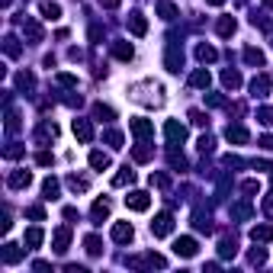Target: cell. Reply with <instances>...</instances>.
<instances>
[{
    "mask_svg": "<svg viewBox=\"0 0 273 273\" xmlns=\"http://www.w3.org/2000/svg\"><path fill=\"white\" fill-rule=\"evenodd\" d=\"M248 261H251V264H264V261H267V254H264L261 248H254V251H251V257H248Z\"/></svg>",
    "mask_w": 273,
    "mask_h": 273,
    "instance_id": "obj_50",
    "label": "cell"
},
{
    "mask_svg": "<svg viewBox=\"0 0 273 273\" xmlns=\"http://www.w3.org/2000/svg\"><path fill=\"white\" fill-rule=\"evenodd\" d=\"M100 3H103V6H106V10H116V6H119V3H122V0H100Z\"/></svg>",
    "mask_w": 273,
    "mask_h": 273,
    "instance_id": "obj_56",
    "label": "cell"
},
{
    "mask_svg": "<svg viewBox=\"0 0 273 273\" xmlns=\"http://www.w3.org/2000/svg\"><path fill=\"white\" fill-rule=\"evenodd\" d=\"M68 187H71L74 193H87V180H84V177H77V174L68 177Z\"/></svg>",
    "mask_w": 273,
    "mask_h": 273,
    "instance_id": "obj_31",
    "label": "cell"
},
{
    "mask_svg": "<svg viewBox=\"0 0 273 273\" xmlns=\"http://www.w3.org/2000/svg\"><path fill=\"white\" fill-rule=\"evenodd\" d=\"M49 138H58V126H55V122H42L39 132H36V141H39V145H45Z\"/></svg>",
    "mask_w": 273,
    "mask_h": 273,
    "instance_id": "obj_12",
    "label": "cell"
},
{
    "mask_svg": "<svg viewBox=\"0 0 273 273\" xmlns=\"http://www.w3.org/2000/svg\"><path fill=\"white\" fill-rule=\"evenodd\" d=\"M180 61H183V55L177 49H170L167 52V71H180Z\"/></svg>",
    "mask_w": 273,
    "mask_h": 273,
    "instance_id": "obj_34",
    "label": "cell"
},
{
    "mask_svg": "<svg viewBox=\"0 0 273 273\" xmlns=\"http://www.w3.org/2000/svg\"><path fill=\"white\" fill-rule=\"evenodd\" d=\"M241 190H244L248 196H254V193H261V183H257V180H244V183H241Z\"/></svg>",
    "mask_w": 273,
    "mask_h": 273,
    "instance_id": "obj_48",
    "label": "cell"
},
{
    "mask_svg": "<svg viewBox=\"0 0 273 273\" xmlns=\"http://www.w3.org/2000/svg\"><path fill=\"white\" fill-rule=\"evenodd\" d=\"M225 138L235 141V145H248V141H251V132H248L244 126H228V129H225Z\"/></svg>",
    "mask_w": 273,
    "mask_h": 273,
    "instance_id": "obj_7",
    "label": "cell"
},
{
    "mask_svg": "<svg viewBox=\"0 0 273 273\" xmlns=\"http://www.w3.org/2000/svg\"><path fill=\"white\" fill-rule=\"evenodd\" d=\"M209 106H225V97H218V93H209Z\"/></svg>",
    "mask_w": 273,
    "mask_h": 273,
    "instance_id": "obj_53",
    "label": "cell"
},
{
    "mask_svg": "<svg viewBox=\"0 0 273 273\" xmlns=\"http://www.w3.org/2000/svg\"><path fill=\"white\" fill-rule=\"evenodd\" d=\"M225 167H244V161L238 158V154H228V158H225Z\"/></svg>",
    "mask_w": 273,
    "mask_h": 273,
    "instance_id": "obj_52",
    "label": "cell"
},
{
    "mask_svg": "<svg viewBox=\"0 0 273 273\" xmlns=\"http://www.w3.org/2000/svg\"><path fill=\"white\" fill-rule=\"evenodd\" d=\"M16 84H19V90H29V87L36 84V77H32L29 71H23V74H19V77H16Z\"/></svg>",
    "mask_w": 273,
    "mask_h": 273,
    "instance_id": "obj_44",
    "label": "cell"
},
{
    "mask_svg": "<svg viewBox=\"0 0 273 273\" xmlns=\"http://www.w3.org/2000/svg\"><path fill=\"white\" fill-rule=\"evenodd\" d=\"M251 241H254V244L273 241V225H254V228H251Z\"/></svg>",
    "mask_w": 273,
    "mask_h": 273,
    "instance_id": "obj_10",
    "label": "cell"
},
{
    "mask_svg": "<svg viewBox=\"0 0 273 273\" xmlns=\"http://www.w3.org/2000/svg\"><path fill=\"white\" fill-rule=\"evenodd\" d=\"M23 261V248H16V244H6L3 248V264L6 267H13V264Z\"/></svg>",
    "mask_w": 273,
    "mask_h": 273,
    "instance_id": "obj_17",
    "label": "cell"
},
{
    "mask_svg": "<svg viewBox=\"0 0 273 273\" xmlns=\"http://www.w3.org/2000/svg\"><path fill=\"white\" fill-rule=\"evenodd\" d=\"M23 154H26V148L16 145V141H10V145L3 148V158H10V161H13V158H23Z\"/></svg>",
    "mask_w": 273,
    "mask_h": 273,
    "instance_id": "obj_32",
    "label": "cell"
},
{
    "mask_svg": "<svg viewBox=\"0 0 273 273\" xmlns=\"http://www.w3.org/2000/svg\"><path fill=\"white\" fill-rule=\"evenodd\" d=\"M26 215L36 218V222H42V218H45V209H42V206H29V209H26Z\"/></svg>",
    "mask_w": 273,
    "mask_h": 273,
    "instance_id": "obj_49",
    "label": "cell"
},
{
    "mask_svg": "<svg viewBox=\"0 0 273 273\" xmlns=\"http://www.w3.org/2000/svg\"><path fill=\"white\" fill-rule=\"evenodd\" d=\"M84 248H87V254H93V257L103 254V241H100L97 235H87V238H84Z\"/></svg>",
    "mask_w": 273,
    "mask_h": 273,
    "instance_id": "obj_23",
    "label": "cell"
},
{
    "mask_svg": "<svg viewBox=\"0 0 273 273\" xmlns=\"http://www.w3.org/2000/svg\"><path fill=\"white\" fill-rule=\"evenodd\" d=\"M132 180H135V170L129 167V164L119 167V174H113V187H126V183H132Z\"/></svg>",
    "mask_w": 273,
    "mask_h": 273,
    "instance_id": "obj_18",
    "label": "cell"
},
{
    "mask_svg": "<svg viewBox=\"0 0 273 273\" xmlns=\"http://www.w3.org/2000/svg\"><path fill=\"white\" fill-rule=\"evenodd\" d=\"M158 13H161V19H174V16H177V6L170 3V0H161V3H158Z\"/></svg>",
    "mask_w": 273,
    "mask_h": 273,
    "instance_id": "obj_30",
    "label": "cell"
},
{
    "mask_svg": "<svg viewBox=\"0 0 273 273\" xmlns=\"http://www.w3.org/2000/svg\"><path fill=\"white\" fill-rule=\"evenodd\" d=\"M196 251H200L196 238H177L174 241V254L177 257H196Z\"/></svg>",
    "mask_w": 273,
    "mask_h": 273,
    "instance_id": "obj_5",
    "label": "cell"
},
{
    "mask_svg": "<svg viewBox=\"0 0 273 273\" xmlns=\"http://www.w3.org/2000/svg\"><path fill=\"white\" fill-rule=\"evenodd\" d=\"M261 145H264V148H273V135H264V138H261Z\"/></svg>",
    "mask_w": 273,
    "mask_h": 273,
    "instance_id": "obj_57",
    "label": "cell"
},
{
    "mask_svg": "<svg viewBox=\"0 0 273 273\" xmlns=\"http://www.w3.org/2000/svg\"><path fill=\"white\" fill-rule=\"evenodd\" d=\"M264 212H267V215L273 218V193L267 196V200H264Z\"/></svg>",
    "mask_w": 273,
    "mask_h": 273,
    "instance_id": "obj_55",
    "label": "cell"
},
{
    "mask_svg": "<svg viewBox=\"0 0 273 273\" xmlns=\"http://www.w3.org/2000/svg\"><path fill=\"white\" fill-rule=\"evenodd\" d=\"M190 119H193V126H209V116L203 109H190Z\"/></svg>",
    "mask_w": 273,
    "mask_h": 273,
    "instance_id": "obj_43",
    "label": "cell"
},
{
    "mask_svg": "<svg viewBox=\"0 0 273 273\" xmlns=\"http://www.w3.org/2000/svg\"><path fill=\"white\" fill-rule=\"evenodd\" d=\"M222 84L228 87V90H235V87H241V74H238L235 68H225L222 71Z\"/></svg>",
    "mask_w": 273,
    "mask_h": 273,
    "instance_id": "obj_19",
    "label": "cell"
},
{
    "mask_svg": "<svg viewBox=\"0 0 273 273\" xmlns=\"http://www.w3.org/2000/svg\"><path fill=\"white\" fill-rule=\"evenodd\" d=\"M196 58H200V61H215L218 52L212 49V45H196Z\"/></svg>",
    "mask_w": 273,
    "mask_h": 273,
    "instance_id": "obj_28",
    "label": "cell"
},
{
    "mask_svg": "<svg viewBox=\"0 0 273 273\" xmlns=\"http://www.w3.org/2000/svg\"><path fill=\"white\" fill-rule=\"evenodd\" d=\"M113 55L119 61H132V55H135V49L129 42H113Z\"/></svg>",
    "mask_w": 273,
    "mask_h": 273,
    "instance_id": "obj_21",
    "label": "cell"
},
{
    "mask_svg": "<svg viewBox=\"0 0 273 273\" xmlns=\"http://www.w3.org/2000/svg\"><path fill=\"white\" fill-rule=\"evenodd\" d=\"M132 161H138V164H145V161H151V148H145V145H138V148H132Z\"/></svg>",
    "mask_w": 273,
    "mask_h": 273,
    "instance_id": "obj_35",
    "label": "cell"
},
{
    "mask_svg": "<svg viewBox=\"0 0 273 273\" xmlns=\"http://www.w3.org/2000/svg\"><path fill=\"white\" fill-rule=\"evenodd\" d=\"M126 206L132 209V212H145V209L151 206V196L141 193V190H135V193H129V196H126Z\"/></svg>",
    "mask_w": 273,
    "mask_h": 273,
    "instance_id": "obj_3",
    "label": "cell"
},
{
    "mask_svg": "<svg viewBox=\"0 0 273 273\" xmlns=\"http://www.w3.org/2000/svg\"><path fill=\"white\" fill-rule=\"evenodd\" d=\"M23 32L29 42H42V26L36 23V19H23Z\"/></svg>",
    "mask_w": 273,
    "mask_h": 273,
    "instance_id": "obj_13",
    "label": "cell"
},
{
    "mask_svg": "<svg viewBox=\"0 0 273 273\" xmlns=\"http://www.w3.org/2000/svg\"><path fill=\"white\" fill-rule=\"evenodd\" d=\"M3 49H6V55H10V58H16V55H19V42H16L13 36H6V39H3Z\"/></svg>",
    "mask_w": 273,
    "mask_h": 273,
    "instance_id": "obj_39",
    "label": "cell"
},
{
    "mask_svg": "<svg viewBox=\"0 0 273 273\" xmlns=\"http://www.w3.org/2000/svg\"><path fill=\"white\" fill-rule=\"evenodd\" d=\"M170 167H174V170H183V167H187V158H183V154H177V151H170Z\"/></svg>",
    "mask_w": 273,
    "mask_h": 273,
    "instance_id": "obj_46",
    "label": "cell"
},
{
    "mask_svg": "<svg viewBox=\"0 0 273 273\" xmlns=\"http://www.w3.org/2000/svg\"><path fill=\"white\" fill-rule=\"evenodd\" d=\"M106 215H109V200H97L93 203V218L100 222V218H106Z\"/></svg>",
    "mask_w": 273,
    "mask_h": 273,
    "instance_id": "obj_33",
    "label": "cell"
},
{
    "mask_svg": "<svg viewBox=\"0 0 273 273\" xmlns=\"http://www.w3.org/2000/svg\"><path fill=\"white\" fill-rule=\"evenodd\" d=\"M170 231H174V215H170V212H161V215L151 222V235H154V238H167Z\"/></svg>",
    "mask_w": 273,
    "mask_h": 273,
    "instance_id": "obj_2",
    "label": "cell"
},
{
    "mask_svg": "<svg viewBox=\"0 0 273 273\" xmlns=\"http://www.w3.org/2000/svg\"><path fill=\"white\" fill-rule=\"evenodd\" d=\"M52 241H55V251H58V254H65L68 244H71V228H58Z\"/></svg>",
    "mask_w": 273,
    "mask_h": 273,
    "instance_id": "obj_16",
    "label": "cell"
},
{
    "mask_svg": "<svg viewBox=\"0 0 273 273\" xmlns=\"http://www.w3.org/2000/svg\"><path fill=\"white\" fill-rule=\"evenodd\" d=\"M264 6H270V10H273V0H264Z\"/></svg>",
    "mask_w": 273,
    "mask_h": 273,
    "instance_id": "obj_59",
    "label": "cell"
},
{
    "mask_svg": "<svg viewBox=\"0 0 273 273\" xmlns=\"http://www.w3.org/2000/svg\"><path fill=\"white\" fill-rule=\"evenodd\" d=\"M6 183H10V190H26L32 183V174H29V170H13Z\"/></svg>",
    "mask_w": 273,
    "mask_h": 273,
    "instance_id": "obj_9",
    "label": "cell"
},
{
    "mask_svg": "<svg viewBox=\"0 0 273 273\" xmlns=\"http://www.w3.org/2000/svg\"><path fill=\"white\" fill-rule=\"evenodd\" d=\"M132 238H135V228H132L129 222H116V225H113V241H116V244H129Z\"/></svg>",
    "mask_w": 273,
    "mask_h": 273,
    "instance_id": "obj_6",
    "label": "cell"
},
{
    "mask_svg": "<svg viewBox=\"0 0 273 273\" xmlns=\"http://www.w3.org/2000/svg\"><path fill=\"white\" fill-rule=\"evenodd\" d=\"M42 193H45V200H58V193H61V183L55 180V177H49V180L42 183Z\"/></svg>",
    "mask_w": 273,
    "mask_h": 273,
    "instance_id": "obj_22",
    "label": "cell"
},
{
    "mask_svg": "<svg viewBox=\"0 0 273 273\" xmlns=\"http://www.w3.org/2000/svg\"><path fill=\"white\" fill-rule=\"evenodd\" d=\"M190 84H193V87H200V90H206V87L212 84V74H209L206 68H196V71H193V77H190Z\"/></svg>",
    "mask_w": 273,
    "mask_h": 273,
    "instance_id": "obj_14",
    "label": "cell"
},
{
    "mask_svg": "<svg viewBox=\"0 0 273 273\" xmlns=\"http://www.w3.org/2000/svg\"><path fill=\"white\" fill-rule=\"evenodd\" d=\"M257 119H261L264 126L273 129V109H270V106H261V109H257Z\"/></svg>",
    "mask_w": 273,
    "mask_h": 273,
    "instance_id": "obj_42",
    "label": "cell"
},
{
    "mask_svg": "<svg viewBox=\"0 0 273 273\" xmlns=\"http://www.w3.org/2000/svg\"><path fill=\"white\" fill-rule=\"evenodd\" d=\"M206 3H209V6H222L225 0H206Z\"/></svg>",
    "mask_w": 273,
    "mask_h": 273,
    "instance_id": "obj_58",
    "label": "cell"
},
{
    "mask_svg": "<svg viewBox=\"0 0 273 273\" xmlns=\"http://www.w3.org/2000/svg\"><path fill=\"white\" fill-rule=\"evenodd\" d=\"M212 145H215V141L209 138V135H203V138H200V151H203V154H206V151H212Z\"/></svg>",
    "mask_w": 273,
    "mask_h": 273,
    "instance_id": "obj_51",
    "label": "cell"
},
{
    "mask_svg": "<svg viewBox=\"0 0 273 273\" xmlns=\"http://www.w3.org/2000/svg\"><path fill=\"white\" fill-rule=\"evenodd\" d=\"M193 228H196V231H206V235H209V231H212L209 215H206V212H196V215H193Z\"/></svg>",
    "mask_w": 273,
    "mask_h": 273,
    "instance_id": "obj_26",
    "label": "cell"
},
{
    "mask_svg": "<svg viewBox=\"0 0 273 273\" xmlns=\"http://www.w3.org/2000/svg\"><path fill=\"white\" fill-rule=\"evenodd\" d=\"M129 29H132V36H145L148 32V19L141 16V13H132V16H129Z\"/></svg>",
    "mask_w": 273,
    "mask_h": 273,
    "instance_id": "obj_15",
    "label": "cell"
},
{
    "mask_svg": "<svg viewBox=\"0 0 273 273\" xmlns=\"http://www.w3.org/2000/svg\"><path fill=\"white\" fill-rule=\"evenodd\" d=\"M231 215L235 218H251V206L248 203H238V206H231Z\"/></svg>",
    "mask_w": 273,
    "mask_h": 273,
    "instance_id": "obj_41",
    "label": "cell"
},
{
    "mask_svg": "<svg viewBox=\"0 0 273 273\" xmlns=\"http://www.w3.org/2000/svg\"><path fill=\"white\" fill-rule=\"evenodd\" d=\"M129 129H132L135 138H141V141H148V138L154 135V126H151L148 119H141V116H138V119H129Z\"/></svg>",
    "mask_w": 273,
    "mask_h": 273,
    "instance_id": "obj_4",
    "label": "cell"
},
{
    "mask_svg": "<svg viewBox=\"0 0 273 273\" xmlns=\"http://www.w3.org/2000/svg\"><path fill=\"white\" fill-rule=\"evenodd\" d=\"M267 90H270V77H267V74H261V77L251 80V97L261 100V97H267Z\"/></svg>",
    "mask_w": 273,
    "mask_h": 273,
    "instance_id": "obj_11",
    "label": "cell"
},
{
    "mask_svg": "<svg viewBox=\"0 0 273 273\" xmlns=\"http://www.w3.org/2000/svg\"><path fill=\"white\" fill-rule=\"evenodd\" d=\"M164 135H167L170 145H180V141L187 138V126L177 122V119H167V122H164Z\"/></svg>",
    "mask_w": 273,
    "mask_h": 273,
    "instance_id": "obj_1",
    "label": "cell"
},
{
    "mask_svg": "<svg viewBox=\"0 0 273 273\" xmlns=\"http://www.w3.org/2000/svg\"><path fill=\"white\" fill-rule=\"evenodd\" d=\"M42 238H45L42 228H26L23 241H26V248H39V244H42Z\"/></svg>",
    "mask_w": 273,
    "mask_h": 273,
    "instance_id": "obj_20",
    "label": "cell"
},
{
    "mask_svg": "<svg viewBox=\"0 0 273 273\" xmlns=\"http://www.w3.org/2000/svg\"><path fill=\"white\" fill-rule=\"evenodd\" d=\"M244 61L254 68H264V52L261 49H244Z\"/></svg>",
    "mask_w": 273,
    "mask_h": 273,
    "instance_id": "obj_27",
    "label": "cell"
},
{
    "mask_svg": "<svg viewBox=\"0 0 273 273\" xmlns=\"http://www.w3.org/2000/svg\"><path fill=\"white\" fill-rule=\"evenodd\" d=\"M36 161H39V164H42V167H49V164H52L55 158H52V154H49V151H39V158H36Z\"/></svg>",
    "mask_w": 273,
    "mask_h": 273,
    "instance_id": "obj_54",
    "label": "cell"
},
{
    "mask_svg": "<svg viewBox=\"0 0 273 273\" xmlns=\"http://www.w3.org/2000/svg\"><path fill=\"white\" fill-rule=\"evenodd\" d=\"M231 32H235V19L222 16V19H218V36H231Z\"/></svg>",
    "mask_w": 273,
    "mask_h": 273,
    "instance_id": "obj_37",
    "label": "cell"
},
{
    "mask_svg": "<svg viewBox=\"0 0 273 273\" xmlns=\"http://www.w3.org/2000/svg\"><path fill=\"white\" fill-rule=\"evenodd\" d=\"M90 167H93V170H106V167H109V154L90 151Z\"/></svg>",
    "mask_w": 273,
    "mask_h": 273,
    "instance_id": "obj_25",
    "label": "cell"
},
{
    "mask_svg": "<svg viewBox=\"0 0 273 273\" xmlns=\"http://www.w3.org/2000/svg\"><path fill=\"white\" fill-rule=\"evenodd\" d=\"M16 129H19V116H16V113H6V132L13 135Z\"/></svg>",
    "mask_w": 273,
    "mask_h": 273,
    "instance_id": "obj_47",
    "label": "cell"
},
{
    "mask_svg": "<svg viewBox=\"0 0 273 273\" xmlns=\"http://www.w3.org/2000/svg\"><path fill=\"white\" fill-rule=\"evenodd\" d=\"M42 16H45V19H58V16H61V6L52 3V0H45V3H42Z\"/></svg>",
    "mask_w": 273,
    "mask_h": 273,
    "instance_id": "obj_29",
    "label": "cell"
},
{
    "mask_svg": "<svg viewBox=\"0 0 273 273\" xmlns=\"http://www.w3.org/2000/svg\"><path fill=\"white\" fill-rule=\"evenodd\" d=\"M74 135H77L84 145H90V141H93V126L87 119H74Z\"/></svg>",
    "mask_w": 273,
    "mask_h": 273,
    "instance_id": "obj_8",
    "label": "cell"
},
{
    "mask_svg": "<svg viewBox=\"0 0 273 273\" xmlns=\"http://www.w3.org/2000/svg\"><path fill=\"white\" fill-rule=\"evenodd\" d=\"M103 138H106L113 148H122V132H116V129H106V135H103Z\"/></svg>",
    "mask_w": 273,
    "mask_h": 273,
    "instance_id": "obj_40",
    "label": "cell"
},
{
    "mask_svg": "<svg viewBox=\"0 0 273 273\" xmlns=\"http://www.w3.org/2000/svg\"><path fill=\"white\" fill-rule=\"evenodd\" d=\"M148 183H151V187H158V190H167V187H170V177H167V174H151V177H148Z\"/></svg>",
    "mask_w": 273,
    "mask_h": 273,
    "instance_id": "obj_36",
    "label": "cell"
},
{
    "mask_svg": "<svg viewBox=\"0 0 273 273\" xmlns=\"http://www.w3.org/2000/svg\"><path fill=\"white\" fill-rule=\"evenodd\" d=\"M93 113H97V119H103V122H109V119H113V106H103V103H97V106H93Z\"/></svg>",
    "mask_w": 273,
    "mask_h": 273,
    "instance_id": "obj_38",
    "label": "cell"
},
{
    "mask_svg": "<svg viewBox=\"0 0 273 273\" xmlns=\"http://www.w3.org/2000/svg\"><path fill=\"white\" fill-rule=\"evenodd\" d=\"M218 254H222V257H235V254H238V241H235V238H222Z\"/></svg>",
    "mask_w": 273,
    "mask_h": 273,
    "instance_id": "obj_24",
    "label": "cell"
},
{
    "mask_svg": "<svg viewBox=\"0 0 273 273\" xmlns=\"http://www.w3.org/2000/svg\"><path fill=\"white\" fill-rule=\"evenodd\" d=\"M55 80H58L61 87H77V77H74V74H65V71H61V74H58Z\"/></svg>",
    "mask_w": 273,
    "mask_h": 273,
    "instance_id": "obj_45",
    "label": "cell"
}]
</instances>
